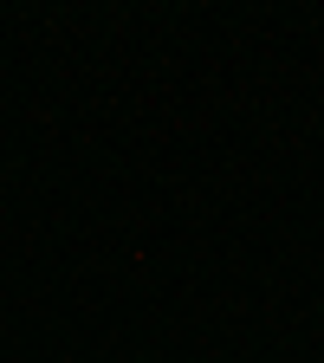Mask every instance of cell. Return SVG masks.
<instances>
[{
    "instance_id": "cell-1",
    "label": "cell",
    "mask_w": 324,
    "mask_h": 363,
    "mask_svg": "<svg viewBox=\"0 0 324 363\" xmlns=\"http://www.w3.org/2000/svg\"><path fill=\"white\" fill-rule=\"evenodd\" d=\"M318 311H324V305H318Z\"/></svg>"
}]
</instances>
